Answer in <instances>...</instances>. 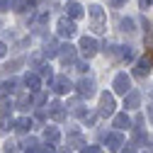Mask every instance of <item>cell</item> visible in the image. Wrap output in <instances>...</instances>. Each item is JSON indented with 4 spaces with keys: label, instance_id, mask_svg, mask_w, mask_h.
I'll return each instance as SVG.
<instances>
[{
    "label": "cell",
    "instance_id": "6da1fadb",
    "mask_svg": "<svg viewBox=\"0 0 153 153\" xmlns=\"http://www.w3.org/2000/svg\"><path fill=\"white\" fill-rule=\"evenodd\" d=\"M88 15H90V20H92V32L102 34L105 32V10H102V5H90L88 7Z\"/></svg>",
    "mask_w": 153,
    "mask_h": 153
},
{
    "label": "cell",
    "instance_id": "7a4b0ae2",
    "mask_svg": "<svg viewBox=\"0 0 153 153\" xmlns=\"http://www.w3.org/2000/svg\"><path fill=\"white\" fill-rule=\"evenodd\" d=\"M112 88H114V92H117V95H124V97H126V95L131 92V78H129L126 73H117V75H114Z\"/></svg>",
    "mask_w": 153,
    "mask_h": 153
},
{
    "label": "cell",
    "instance_id": "3957f363",
    "mask_svg": "<svg viewBox=\"0 0 153 153\" xmlns=\"http://www.w3.org/2000/svg\"><path fill=\"white\" fill-rule=\"evenodd\" d=\"M78 49H80V53L85 56V59H92V56L97 53L102 46H100L97 42H95L92 36H83V39H80V46H78Z\"/></svg>",
    "mask_w": 153,
    "mask_h": 153
},
{
    "label": "cell",
    "instance_id": "277c9868",
    "mask_svg": "<svg viewBox=\"0 0 153 153\" xmlns=\"http://www.w3.org/2000/svg\"><path fill=\"white\" fill-rule=\"evenodd\" d=\"M114 95L112 92H102L100 95V117H112L114 114Z\"/></svg>",
    "mask_w": 153,
    "mask_h": 153
},
{
    "label": "cell",
    "instance_id": "5b68a950",
    "mask_svg": "<svg viewBox=\"0 0 153 153\" xmlns=\"http://www.w3.org/2000/svg\"><path fill=\"white\" fill-rule=\"evenodd\" d=\"M56 29H59V36H66V39H71V36L78 32V27H75V22L71 17H61V20L56 22Z\"/></svg>",
    "mask_w": 153,
    "mask_h": 153
},
{
    "label": "cell",
    "instance_id": "8992f818",
    "mask_svg": "<svg viewBox=\"0 0 153 153\" xmlns=\"http://www.w3.org/2000/svg\"><path fill=\"white\" fill-rule=\"evenodd\" d=\"M75 53H78V49H75L73 44H61V53H59V59L63 66H73L75 63Z\"/></svg>",
    "mask_w": 153,
    "mask_h": 153
},
{
    "label": "cell",
    "instance_id": "52a82bcc",
    "mask_svg": "<svg viewBox=\"0 0 153 153\" xmlns=\"http://www.w3.org/2000/svg\"><path fill=\"white\" fill-rule=\"evenodd\" d=\"M151 66H153V56H143V59L136 61V68H134V75L136 78H146L151 73Z\"/></svg>",
    "mask_w": 153,
    "mask_h": 153
},
{
    "label": "cell",
    "instance_id": "ba28073f",
    "mask_svg": "<svg viewBox=\"0 0 153 153\" xmlns=\"http://www.w3.org/2000/svg\"><path fill=\"white\" fill-rule=\"evenodd\" d=\"M51 88H53L56 95H68V92L73 90V83L68 80V75H59V78L51 83Z\"/></svg>",
    "mask_w": 153,
    "mask_h": 153
},
{
    "label": "cell",
    "instance_id": "9c48e42d",
    "mask_svg": "<svg viewBox=\"0 0 153 153\" xmlns=\"http://www.w3.org/2000/svg\"><path fill=\"white\" fill-rule=\"evenodd\" d=\"M75 90H78L80 97H92L95 95V80L92 78H80L78 85H75Z\"/></svg>",
    "mask_w": 153,
    "mask_h": 153
},
{
    "label": "cell",
    "instance_id": "30bf717a",
    "mask_svg": "<svg viewBox=\"0 0 153 153\" xmlns=\"http://www.w3.org/2000/svg\"><path fill=\"white\" fill-rule=\"evenodd\" d=\"M49 117H51L53 122H63V119H66V105H61L59 100H53V102L49 105Z\"/></svg>",
    "mask_w": 153,
    "mask_h": 153
},
{
    "label": "cell",
    "instance_id": "8fae6325",
    "mask_svg": "<svg viewBox=\"0 0 153 153\" xmlns=\"http://www.w3.org/2000/svg\"><path fill=\"white\" fill-rule=\"evenodd\" d=\"M105 143H107L109 151H119V148L124 146V136H122V131H112V134H107V136H105Z\"/></svg>",
    "mask_w": 153,
    "mask_h": 153
},
{
    "label": "cell",
    "instance_id": "7c38bea8",
    "mask_svg": "<svg viewBox=\"0 0 153 153\" xmlns=\"http://www.w3.org/2000/svg\"><path fill=\"white\" fill-rule=\"evenodd\" d=\"M42 51H44V56H46V59H56V56L61 53V44L56 42V39H46Z\"/></svg>",
    "mask_w": 153,
    "mask_h": 153
},
{
    "label": "cell",
    "instance_id": "4fadbf2b",
    "mask_svg": "<svg viewBox=\"0 0 153 153\" xmlns=\"http://www.w3.org/2000/svg\"><path fill=\"white\" fill-rule=\"evenodd\" d=\"M66 17H71V20H78V17H83V7L80 3H75V0H71V3H66Z\"/></svg>",
    "mask_w": 153,
    "mask_h": 153
},
{
    "label": "cell",
    "instance_id": "5bb4252c",
    "mask_svg": "<svg viewBox=\"0 0 153 153\" xmlns=\"http://www.w3.org/2000/svg\"><path fill=\"white\" fill-rule=\"evenodd\" d=\"M139 105H141V92L139 90H131L126 97H124V107L126 109H136Z\"/></svg>",
    "mask_w": 153,
    "mask_h": 153
},
{
    "label": "cell",
    "instance_id": "9a60e30c",
    "mask_svg": "<svg viewBox=\"0 0 153 153\" xmlns=\"http://www.w3.org/2000/svg\"><path fill=\"white\" fill-rule=\"evenodd\" d=\"M88 143H85V139H83V134H78V131H71L68 134V148H85Z\"/></svg>",
    "mask_w": 153,
    "mask_h": 153
},
{
    "label": "cell",
    "instance_id": "2e32d148",
    "mask_svg": "<svg viewBox=\"0 0 153 153\" xmlns=\"http://www.w3.org/2000/svg\"><path fill=\"white\" fill-rule=\"evenodd\" d=\"M15 107H17V109H22V112H27L29 107H34V97H32L29 92H22L20 97H17V102H15Z\"/></svg>",
    "mask_w": 153,
    "mask_h": 153
},
{
    "label": "cell",
    "instance_id": "e0dca14e",
    "mask_svg": "<svg viewBox=\"0 0 153 153\" xmlns=\"http://www.w3.org/2000/svg\"><path fill=\"white\" fill-rule=\"evenodd\" d=\"M25 85L29 88V92H36L42 85V78H39V73H27L25 75Z\"/></svg>",
    "mask_w": 153,
    "mask_h": 153
},
{
    "label": "cell",
    "instance_id": "ac0fdd59",
    "mask_svg": "<svg viewBox=\"0 0 153 153\" xmlns=\"http://www.w3.org/2000/svg\"><path fill=\"white\" fill-rule=\"evenodd\" d=\"M44 139H46V143L56 146V143H59V139H61V134H59V129H56V126H46V129H44Z\"/></svg>",
    "mask_w": 153,
    "mask_h": 153
},
{
    "label": "cell",
    "instance_id": "d6986e66",
    "mask_svg": "<svg viewBox=\"0 0 153 153\" xmlns=\"http://www.w3.org/2000/svg\"><path fill=\"white\" fill-rule=\"evenodd\" d=\"M114 126H117V131H124V129H129V126H131V119H129V114H126V112L117 114V117H114Z\"/></svg>",
    "mask_w": 153,
    "mask_h": 153
},
{
    "label": "cell",
    "instance_id": "ffe728a7",
    "mask_svg": "<svg viewBox=\"0 0 153 153\" xmlns=\"http://www.w3.org/2000/svg\"><path fill=\"white\" fill-rule=\"evenodd\" d=\"M32 126H34V122H32L29 117H20V119L15 122V129L20 131V134H27V131H29Z\"/></svg>",
    "mask_w": 153,
    "mask_h": 153
},
{
    "label": "cell",
    "instance_id": "44dd1931",
    "mask_svg": "<svg viewBox=\"0 0 153 153\" xmlns=\"http://www.w3.org/2000/svg\"><path fill=\"white\" fill-rule=\"evenodd\" d=\"M44 59H46L44 51H34V53L29 56V66H32V68H42V66H44Z\"/></svg>",
    "mask_w": 153,
    "mask_h": 153
},
{
    "label": "cell",
    "instance_id": "7402d4cb",
    "mask_svg": "<svg viewBox=\"0 0 153 153\" xmlns=\"http://www.w3.org/2000/svg\"><path fill=\"white\" fill-rule=\"evenodd\" d=\"M39 78H44V80H49V83H53L56 78H53V71H51V66L49 63H44L42 68H39Z\"/></svg>",
    "mask_w": 153,
    "mask_h": 153
},
{
    "label": "cell",
    "instance_id": "603a6c76",
    "mask_svg": "<svg viewBox=\"0 0 153 153\" xmlns=\"http://www.w3.org/2000/svg\"><path fill=\"white\" fill-rule=\"evenodd\" d=\"M10 109H12V100L3 95V97H0V117H7Z\"/></svg>",
    "mask_w": 153,
    "mask_h": 153
},
{
    "label": "cell",
    "instance_id": "cb8c5ba5",
    "mask_svg": "<svg viewBox=\"0 0 153 153\" xmlns=\"http://www.w3.org/2000/svg\"><path fill=\"white\" fill-rule=\"evenodd\" d=\"M15 88H17V80H5L0 85V92H3L5 97H10V92H15Z\"/></svg>",
    "mask_w": 153,
    "mask_h": 153
},
{
    "label": "cell",
    "instance_id": "d4e9b609",
    "mask_svg": "<svg viewBox=\"0 0 153 153\" xmlns=\"http://www.w3.org/2000/svg\"><path fill=\"white\" fill-rule=\"evenodd\" d=\"M12 126H15V119L10 117V114H7V117H0V131H3V134H5V131H10Z\"/></svg>",
    "mask_w": 153,
    "mask_h": 153
},
{
    "label": "cell",
    "instance_id": "484cf974",
    "mask_svg": "<svg viewBox=\"0 0 153 153\" xmlns=\"http://www.w3.org/2000/svg\"><path fill=\"white\" fill-rule=\"evenodd\" d=\"M134 59V49L131 46H119V61H131Z\"/></svg>",
    "mask_w": 153,
    "mask_h": 153
},
{
    "label": "cell",
    "instance_id": "4316f807",
    "mask_svg": "<svg viewBox=\"0 0 153 153\" xmlns=\"http://www.w3.org/2000/svg\"><path fill=\"white\" fill-rule=\"evenodd\" d=\"M134 27H136V25H134L131 17H122V20H119V29L122 32H134Z\"/></svg>",
    "mask_w": 153,
    "mask_h": 153
},
{
    "label": "cell",
    "instance_id": "83f0119b",
    "mask_svg": "<svg viewBox=\"0 0 153 153\" xmlns=\"http://www.w3.org/2000/svg\"><path fill=\"white\" fill-rule=\"evenodd\" d=\"M3 151H5V153H20V143L12 141V139H7V141L3 143Z\"/></svg>",
    "mask_w": 153,
    "mask_h": 153
},
{
    "label": "cell",
    "instance_id": "f1b7e54d",
    "mask_svg": "<svg viewBox=\"0 0 153 153\" xmlns=\"http://www.w3.org/2000/svg\"><path fill=\"white\" fill-rule=\"evenodd\" d=\"M27 7H29V0H12V10H15V12H25ZM29 10H32V7H29Z\"/></svg>",
    "mask_w": 153,
    "mask_h": 153
},
{
    "label": "cell",
    "instance_id": "f546056e",
    "mask_svg": "<svg viewBox=\"0 0 153 153\" xmlns=\"http://www.w3.org/2000/svg\"><path fill=\"white\" fill-rule=\"evenodd\" d=\"M22 146H25V153H29V151H34L36 146H39V141H36L34 136H29V139H27V141H25Z\"/></svg>",
    "mask_w": 153,
    "mask_h": 153
},
{
    "label": "cell",
    "instance_id": "4dcf8cb0",
    "mask_svg": "<svg viewBox=\"0 0 153 153\" xmlns=\"http://www.w3.org/2000/svg\"><path fill=\"white\" fill-rule=\"evenodd\" d=\"M143 42H146V49H148V51H151V56H153V29H151V32H146Z\"/></svg>",
    "mask_w": 153,
    "mask_h": 153
},
{
    "label": "cell",
    "instance_id": "1f68e13d",
    "mask_svg": "<svg viewBox=\"0 0 153 153\" xmlns=\"http://www.w3.org/2000/svg\"><path fill=\"white\" fill-rule=\"evenodd\" d=\"M20 66H22V61H20V59H15V61H10V63L5 66V71H7V73H15Z\"/></svg>",
    "mask_w": 153,
    "mask_h": 153
},
{
    "label": "cell",
    "instance_id": "d6a6232c",
    "mask_svg": "<svg viewBox=\"0 0 153 153\" xmlns=\"http://www.w3.org/2000/svg\"><path fill=\"white\" fill-rule=\"evenodd\" d=\"M44 102H46V92H36V95H34V105H36V107H42Z\"/></svg>",
    "mask_w": 153,
    "mask_h": 153
},
{
    "label": "cell",
    "instance_id": "836d02e7",
    "mask_svg": "<svg viewBox=\"0 0 153 153\" xmlns=\"http://www.w3.org/2000/svg\"><path fill=\"white\" fill-rule=\"evenodd\" d=\"M80 153H102V146H85Z\"/></svg>",
    "mask_w": 153,
    "mask_h": 153
},
{
    "label": "cell",
    "instance_id": "e575fe53",
    "mask_svg": "<svg viewBox=\"0 0 153 153\" xmlns=\"http://www.w3.org/2000/svg\"><path fill=\"white\" fill-rule=\"evenodd\" d=\"M12 5V0H0V12H7Z\"/></svg>",
    "mask_w": 153,
    "mask_h": 153
},
{
    "label": "cell",
    "instance_id": "d590c367",
    "mask_svg": "<svg viewBox=\"0 0 153 153\" xmlns=\"http://www.w3.org/2000/svg\"><path fill=\"white\" fill-rule=\"evenodd\" d=\"M107 5H112V7H122V5H126V0H107Z\"/></svg>",
    "mask_w": 153,
    "mask_h": 153
},
{
    "label": "cell",
    "instance_id": "8d00e7d4",
    "mask_svg": "<svg viewBox=\"0 0 153 153\" xmlns=\"http://www.w3.org/2000/svg\"><path fill=\"white\" fill-rule=\"evenodd\" d=\"M39 153H56V148H53L51 143H46V146H42V148H39Z\"/></svg>",
    "mask_w": 153,
    "mask_h": 153
},
{
    "label": "cell",
    "instance_id": "74e56055",
    "mask_svg": "<svg viewBox=\"0 0 153 153\" xmlns=\"http://www.w3.org/2000/svg\"><path fill=\"white\" fill-rule=\"evenodd\" d=\"M75 68H78L80 73H85V71H88V61H78V63H75Z\"/></svg>",
    "mask_w": 153,
    "mask_h": 153
},
{
    "label": "cell",
    "instance_id": "f35d334b",
    "mask_svg": "<svg viewBox=\"0 0 153 153\" xmlns=\"http://www.w3.org/2000/svg\"><path fill=\"white\" fill-rule=\"evenodd\" d=\"M151 3H153V0H139V7L146 10V7H151Z\"/></svg>",
    "mask_w": 153,
    "mask_h": 153
},
{
    "label": "cell",
    "instance_id": "ab89813d",
    "mask_svg": "<svg viewBox=\"0 0 153 153\" xmlns=\"http://www.w3.org/2000/svg\"><path fill=\"white\" fill-rule=\"evenodd\" d=\"M36 119H46V109H36Z\"/></svg>",
    "mask_w": 153,
    "mask_h": 153
},
{
    "label": "cell",
    "instance_id": "60d3db41",
    "mask_svg": "<svg viewBox=\"0 0 153 153\" xmlns=\"http://www.w3.org/2000/svg\"><path fill=\"white\" fill-rule=\"evenodd\" d=\"M5 53H7V44L0 42V56H5Z\"/></svg>",
    "mask_w": 153,
    "mask_h": 153
},
{
    "label": "cell",
    "instance_id": "b9f144b4",
    "mask_svg": "<svg viewBox=\"0 0 153 153\" xmlns=\"http://www.w3.org/2000/svg\"><path fill=\"white\" fill-rule=\"evenodd\" d=\"M146 143H148V153H153V136H148V139H146Z\"/></svg>",
    "mask_w": 153,
    "mask_h": 153
},
{
    "label": "cell",
    "instance_id": "7bdbcfd3",
    "mask_svg": "<svg viewBox=\"0 0 153 153\" xmlns=\"http://www.w3.org/2000/svg\"><path fill=\"white\" fill-rule=\"evenodd\" d=\"M122 153H136V148H134V146H126V148H122Z\"/></svg>",
    "mask_w": 153,
    "mask_h": 153
},
{
    "label": "cell",
    "instance_id": "ee69618b",
    "mask_svg": "<svg viewBox=\"0 0 153 153\" xmlns=\"http://www.w3.org/2000/svg\"><path fill=\"white\" fill-rule=\"evenodd\" d=\"M148 119L153 122V107H148Z\"/></svg>",
    "mask_w": 153,
    "mask_h": 153
},
{
    "label": "cell",
    "instance_id": "f6af8a7d",
    "mask_svg": "<svg viewBox=\"0 0 153 153\" xmlns=\"http://www.w3.org/2000/svg\"><path fill=\"white\" fill-rule=\"evenodd\" d=\"M36 3H42V0H29V7H34Z\"/></svg>",
    "mask_w": 153,
    "mask_h": 153
},
{
    "label": "cell",
    "instance_id": "bcb514c9",
    "mask_svg": "<svg viewBox=\"0 0 153 153\" xmlns=\"http://www.w3.org/2000/svg\"><path fill=\"white\" fill-rule=\"evenodd\" d=\"M0 29H3V17H0Z\"/></svg>",
    "mask_w": 153,
    "mask_h": 153
},
{
    "label": "cell",
    "instance_id": "7dc6e473",
    "mask_svg": "<svg viewBox=\"0 0 153 153\" xmlns=\"http://www.w3.org/2000/svg\"><path fill=\"white\" fill-rule=\"evenodd\" d=\"M151 97H153V90H151Z\"/></svg>",
    "mask_w": 153,
    "mask_h": 153
}]
</instances>
